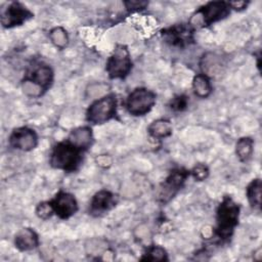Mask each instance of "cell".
<instances>
[{
	"label": "cell",
	"mask_w": 262,
	"mask_h": 262,
	"mask_svg": "<svg viewBox=\"0 0 262 262\" xmlns=\"http://www.w3.org/2000/svg\"><path fill=\"white\" fill-rule=\"evenodd\" d=\"M34 16L33 12L19 2H11L1 11V24L4 28L20 26Z\"/></svg>",
	"instance_id": "9"
},
{
	"label": "cell",
	"mask_w": 262,
	"mask_h": 262,
	"mask_svg": "<svg viewBox=\"0 0 262 262\" xmlns=\"http://www.w3.org/2000/svg\"><path fill=\"white\" fill-rule=\"evenodd\" d=\"M190 174L192 175V177L194 179H196L198 181H202V180H205L208 175H209V170L207 168V166H205L204 164H199L196 165L191 171H190Z\"/></svg>",
	"instance_id": "24"
},
{
	"label": "cell",
	"mask_w": 262,
	"mask_h": 262,
	"mask_svg": "<svg viewBox=\"0 0 262 262\" xmlns=\"http://www.w3.org/2000/svg\"><path fill=\"white\" fill-rule=\"evenodd\" d=\"M254 151V141L250 137H242L235 144V154L241 162H247L251 159Z\"/></svg>",
	"instance_id": "18"
},
{
	"label": "cell",
	"mask_w": 262,
	"mask_h": 262,
	"mask_svg": "<svg viewBox=\"0 0 262 262\" xmlns=\"http://www.w3.org/2000/svg\"><path fill=\"white\" fill-rule=\"evenodd\" d=\"M230 13V7L228 2L224 1H214L205 4L200 7L192 17L190 18V24L192 26L207 27L216 21L225 18Z\"/></svg>",
	"instance_id": "5"
},
{
	"label": "cell",
	"mask_w": 262,
	"mask_h": 262,
	"mask_svg": "<svg viewBox=\"0 0 262 262\" xmlns=\"http://www.w3.org/2000/svg\"><path fill=\"white\" fill-rule=\"evenodd\" d=\"M53 82V71L46 63H37L33 66L21 82L23 91L30 97H39L43 95Z\"/></svg>",
	"instance_id": "1"
},
{
	"label": "cell",
	"mask_w": 262,
	"mask_h": 262,
	"mask_svg": "<svg viewBox=\"0 0 262 262\" xmlns=\"http://www.w3.org/2000/svg\"><path fill=\"white\" fill-rule=\"evenodd\" d=\"M189 174L190 172L184 169L172 170L159 187L158 201L162 204L168 203L178 192V190L181 189Z\"/></svg>",
	"instance_id": "8"
},
{
	"label": "cell",
	"mask_w": 262,
	"mask_h": 262,
	"mask_svg": "<svg viewBox=\"0 0 262 262\" xmlns=\"http://www.w3.org/2000/svg\"><path fill=\"white\" fill-rule=\"evenodd\" d=\"M9 144L16 149L30 151L38 144L37 133L29 127H19L14 129L9 136Z\"/></svg>",
	"instance_id": "11"
},
{
	"label": "cell",
	"mask_w": 262,
	"mask_h": 262,
	"mask_svg": "<svg viewBox=\"0 0 262 262\" xmlns=\"http://www.w3.org/2000/svg\"><path fill=\"white\" fill-rule=\"evenodd\" d=\"M125 5L128 9L139 10V9H143L147 5V3L146 2H139V1H129V2H125Z\"/></svg>",
	"instance_id": "25"
},
{
	"label": "cell",
	"mask_w": 262,
	"mask_h": 262,
	"mask_svg": "<svg viewBox=\"0 0 262 262\" xmlns=\"http://www.w3.org/2000/svg\"><path fill=\"white\" fill-rule=\"evenodd\" d=\"M49 38L51 42L59 49H63L69 42L68 33L62 27L53 28L49 33Z\"/></svg>",
	"instance_id": "20"
},
{
	"label": "cell",
	"mask_w": 262,
	"mask_h": 262,
	"mask_svg": "<svg viewBox=\"0 0 262 262\" xmlns=\"http://www.w3.org/2000/svg\"><path fill=\"white\" fill-rule=\"evenodd\" d=\"M117 115L116 94H106L93 101L87 112L86 120L93 125H101L115 118Z\"/></svg>",
	"instance_id": "4"
},
{
	"label": "cell",
	"mask_w": 262,
	"mask_h": 262,
	"mask_svg": "<svg viewBox=\"0 0 262 262\" xmlns=\"http://www.w3.org/2000/svg\"><path fill=\"white\" fill-rule=\"evenodd\" d=\"M49 203L53 213L60 219H69L78 211V203L75 196L67 191H58Z\"/></svg>",
	"instance_id": "10"
},
{
	"label": "cell",
	"mask_w": 262,
	"mask_h": 262,
	"mask_svg": "<svg viewBox=\"0 0 262 262\" xmlns=\"http://www.w3.org/2000/svg\"><path fill=\"white\" fill-rule=\"evenodd\" d=\"M187 103H188L187 97L185 95L181 94V95H177L174 98H172V100L170 102V107L173 111L180 112V111H183L186 108Z\"/></svg>",
	"instance_id": "23"
},
{
	"label": "cell",
	"mask_w": 262,
	"mask_h": 262,
	"mask_svg": "<svg viewBox=\"0 0 262 262\" xmlns=\"http://www.w3.org/2000/svg\"><path fill=\"white\" fill-rule=\"evenodd\" d=\"M247 198L252 208L260 210L261 207V180L259 178L253 179L251 183L248 185Z\"/></svg>",
	"instance_id": "19"
},
{
	"label": "cell",
	"mask_w": 262,
	"mask_h": 262,
	"mask_svg": "<svg viewBox=\"0 0 262 262\" xmlns=\"http://www.w3.org/2000/svg\"><path fill=\"white\" fill-rule=\"evenodd\" d=\"M140 260H148V261H165L168 260L167 253L164 248L160 246H150L146 249L143 256Z\"/></svg>",
	"instance_id": "21"
},
{
	"label": "cell",
	"mask_w": 262,
	"mask_h": 262,
	"mask_svg": "<svg viewBox=\"0 0 262 262\" xmlns=\"http://www.w3.org/2000/svg\"><path fill=\"white\" fill-rule=\"evenodd\" d=\"M228 5H229L230 9L242 10V9H245L247 7L248 2H246V1H231V2H228Z\"/></svg>",
	"instance_id": "26"
},
{
	"label": "cell",
	"mask_w": 262,
	"mask_h": 262,
	"mask_svg": "<svg viewBox=\"0 0 262 262\" xmlns=\"http://www.w3.org/2000/svg\"><path fill=\"white\" fill-rule=\"evenodd\" d=\"M132 69L129 50L124 45H118L106 60L105 71L111 79H124Z\"/></svg>",
	"instance_id": "6"
},
{
	"label": "cell",
	"mask_w": 262,
	"mask_h": 262,
	"mask_svg": "<svg viewBox=\"0 0 262 262\" xmlns=\"http://www.w3.org/2000/svg\"><path fill=\"white\" fill-rule=\"evenodd\" d=\"M84 151L75 146L68 139L56 143L50 154V165L58 170L73 172L78 169L82 162Z\"/></svg>",
	"instance_id": "3"
},
{
	"label": "cell",
	"mask_w": 262,
	"mask_h": 262,
	"mask_svg": "<svg viewBox=\"0 0 262 262\" xmlns=\"http://www.w3.org/2000/svg\"><path fill=\"white\" fill-rule=\"evenodd\" d=\"M147 131L152 138L162 139L169 137L172 134V125L167 119H158L150 123Z\"/></svg>",
	"instance_id": "16"
},
{
	"label": "cell",
	"mask_w": 262,
	"mask_h": 262,
	"mask_svg": "<svg viewBox=\"0 0 262 262\" xmlns=\"http://www.w3.org/2000/svg\"><path fill=\"white\" fill-rule=\"evenodd\" d=\"M156 104V94L146 88L134 89L126 99V108L132 116H144Z\"/></svg>",
	"instance_id": "7"
},
{
	"label": "cell",
	"mask_w": 262,
	"mask_h": 262,
	"mask_svg": "<svg viewBox=\"0 0 262 262\" xmlns=\"http://www.w3.org/2000/svg\"><path fill=\"white\" fill-rule=\"evenodd\" d=\"M192 89L196 96L201 98L208 97L212 92V85L210 79L205 74H198L192 80Z\"/></svg>",
	"instance_id": "17"
},
{
	"label": "cell",
	"mask_w": 262,
	"mask_h": 262,
	"mask_svg": "<svg viewBox=\"0 0 262 262\" xmlns=\"http://www.w3.org/2000/svg\"><path fill=\"white\" fill-rule=\"evenodd\" d=\"M68 140L73 143L75 146L79 147L83 151L87 150L91 147L93 143V134L92 130L88 126H82L74 129L70 135Z\"/></svg>",
	"instance_id": "15"
},
{
	"label": "cell",
	"mask_w": 262,
	"mask_h": 262,
	"mask_svg": "<svg viewBox=\"0 0 262 262\" xmlns=\"http://www.w3.org/2000/svg\"><path fill=\"white\" fill-rule=\"evenodd\" d=\"M15 248L21 252L31 251L38 247L39 236L32 228H21L14 236Z\"/></svg>",
	"instance_id": "14"
},
{
	"label": "cell",
	"mask_w": 262,
	"mask_h": 262,
	"mask_svg": "<svg viewBox=\"0 0 262 262\" xmlns=\"http://www.w3.org/2000/svg\"><path fill=\"white\" fill-rule=\"evenodd\" d=\"M192 29L189 26L176 25L163 31V37L172 46L184 47L193 41Z\"/></svg>",
	"instance_id": "12"
},
{
	"label": "cell",
	"mask_w": 262,
	"mask_h": 262,
	"mask_svg": "<svg viewBox=\"0 0 262 262\" xmlns=\"http://www.w3.org/2000/svg\"><path fill=\"white\" fill-rule=\"evenodd\" d=\"M239 206L230 196H224L217 208L215 234L220 241H227L238 223Z\"/></svg>",
	"instance_id": "2"
},
{
	"label": "cell",
	"mask_w": 262,
	"mask_h": 262,
	"mask_svg": "<svg viewBox=\"0 0 262 262\" xmlns=\"http://www.w3.org/2000/svg\"><path fill=\"white\" fill-rule=\"evenodd\" d=\"M36 214L41 219H47L51 217L54 213L52 210V207L49 202H43L40 203L36 208Z\"/></svg>",
	"instance_id": "22"
},
{
	"label": "cell",
	"mask_w": 262,
	"mask_h": 262,
	"mask_svg": "<svg viewBox=\"0 0 262 262\" xmlns=\"http://www.w3.org/2000/svg\"><path fill=\"white\" fill-rule=\"evenodd\" d=\"M117 204L116 195L108 190H99L96 192L91 202L89 211L93 215H101L110 211Z\"/></svg>",
	"instance_id": "13"
}]
</instances>
